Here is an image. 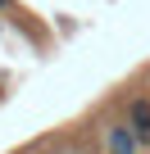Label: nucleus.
<instances>
[{
	"mask_svg": "<svg viewBox=\"0 0 150 154\" xmlns=\"http://www.w3.org/2000/svg\"><path fill=\"white\" fill-rule=\"evenodd\" d=\"M136 140H141V136H136L132 127H114V131H109V154H136Z\"/></svg>",
	"mask_w": 150,
	"mask_h": 154,
	"instance_id": "f03ea898",
	"label": "nucleus"
},
{
	"mask_svg": "<svg viewBox=\"0 0 150 154\" xmlns=\"http://www.w3.org/2000/svg\"><path fill=\"white\" fill-rule=\"evenodd\" d=\"M0 5H5V0H0Z\"/></svg>",
	"mask_w": 150,
	"mask_h": 154,
	"instance_id": "7ed1b4c3",
	"label": "nucleus"
},
{
	"mask_svg": "<svg viewBox=\"0 0 150 154\" xmlns=\"http://www.w3.org/2000/svg\"><path fill=\"white\" fill-rule=\"evenodd\" d=\"M127 127H132L141 140H150V100H132V104H127Z\"/></svg>",
	"mask_w": 150,
	"mask_h": 154,
	"instance_id": "f257e3e1",
	"label": "nucleus"
}]
</instances>
